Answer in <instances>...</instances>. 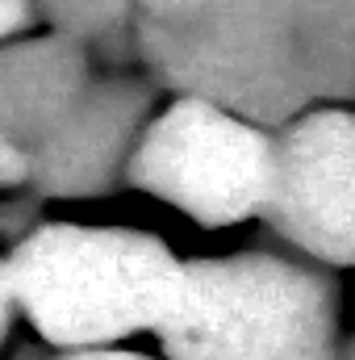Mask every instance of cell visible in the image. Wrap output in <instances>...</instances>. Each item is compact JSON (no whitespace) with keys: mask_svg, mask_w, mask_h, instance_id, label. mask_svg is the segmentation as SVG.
<instances>
[{"mask_svg":"<svg viewBox=\"0 0 355 360\" xmlns=\"http://www.w3.org/2000/svg\"><path fill=\"white\" fill-rule=\"evenodd\" d=\"M184 264L138 231L46 226L13 264V302L59 348H113L126 335L159 331L180 293Z\"/></svg>","mask_w":355,"mask_h":360,"instance_id":"1","label":"cell"},{"mask_svg":"<svg viewBox=\"0 0 355 360\" xmlns=\"http://www.w3.org/2000/svg\"><path fill=\"white\" fill-rule=\"evenodd\" d=\"M159 340L172 360H347L335 285L264 252L184 264Z\"/></svg>","mask_w":355,"mask_h":360,"instance_id":"2","label":"cell"},{"mask_svg":"<svg viewBox=\"0 0 355 360\" xmlns=\"http://www.w3.org/2000/svg\"><path fill=\"white\" fill-rule=\"evenodd\" d=\"M130 176L192 222L230 226L264 214L276 180V143L247 117L188 96L147 126Z\"/></svg>","mask_w":355,"mask_h":360,"instance_id":"3","label":"cell"},{"mask_svg":"<svg viewBox=\"0 0 355 360\" xmlns=\"http://www.w3.org/2000/svg\"><path fill=\"white\" fill-rule=\"evenodd\" d=\"M264 214L322 264H355V113L314 109L276 143Z\"/></svg>","mask_w":355,"mask_h":360,"instance_id":"4","label":"cell"},{"mask_svg":"<svg viewBox=\"0 0 355 360\" xmlns=\"http://www.w3.org/2000/svg\"><path fill=\"white\" fill-rule=\"evenodd\" d=\"M21 176H25V160H21V151H17L8 139H0V184H17Z\"/></svg>","mask_w":355,"mask_h":360,"instance_id":"5","label":"cell"},{"mask_svg":"<svg viewBox=\"0 0 355 360\" xmlns=\"http://www.w3.org/2000/svg\"><path fill=\"white\" fill-rule=\"evenodd\" d=\"M67 360H147V356H134V352H113V348H88V352H76Z\"/></svg>","mask_w":355,"mask_h":360,"instance_id":"6","label":"cell"},{"mask_svg":"<svg viewBox=\"0 0 355 360\" xmlns=\"http://www.w3.org/2000/svg\"><path fill=\"white\" fill-rule=\"evenodd\" d=\"M8 306H13V285H8V269H0V340H4V323H8Z\"/></svg>","mask_w":355,"mask_h":360,"instance_id":"7","label":"cell"},{"mask_svg":"<svg viewBox=\"0 0 355 360\" xmlns=\"http://www.w3.org/2000/svg\"><path fill=\"white\" fill-rule=\"evenodd\" d=\"M17 21V0H0V34Z\"/></svg>","mask_w":355,"mask_h":360,"instance_id":"8","label":"cell"},{"mask_svg":"<svg viewBox=\"0 0 355 360\" xmlns=\"http://www.w3.org/2000/svg\"><path fill=\"white\" fill-rule=\"evenodd\" d=\"M147 4H151L155 13H172V8H176L180 0H147Z\"/></svg>","mask_w":355,"mask_h":360,"instance_id":"9","label":"cell"}]
</instances>
